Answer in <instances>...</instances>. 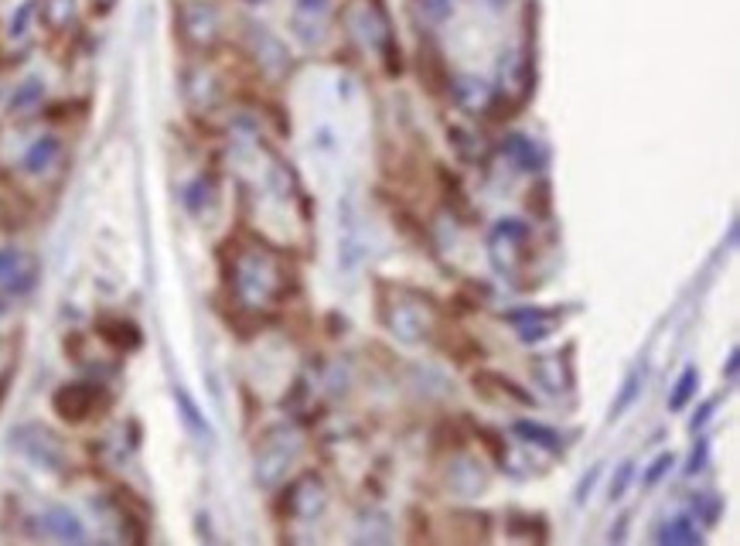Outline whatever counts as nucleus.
I'll list each match as a JSON object with an SVG mask.
<instances>
[{
  "label": "nucleus",
  "instance_id": "obj_10",
  "mask_svg": "<svg viewBox=\"0 0 740 546\" xmlns=\"http://www.w3.org/2000/svg\"><path fill=\"white\" fill-rule=\"evenodd\" d=\"M51 403H55L59 416H66L72 423H83V420L92 416L96 403H99V386H92V383H68V386H62L55 393Z\"/></svg>",
  "mask_w": 740,
  "mask_h": 546
},
{
  "label": "nucleus",
  "instance_id": "obj_19",
  "mask_svg": "<svg viewBox=\"0 0 740 546\" xmlns=\"http://www.w3.org/2000/svg\"><path fill=\"white\" fill-rule=\"evenodd\" d=\"M675 455L673 451H662V455H655V461L645 468V475H642V488H658L662 481L673 475V468H675Z\"/></svg>",
  "mask_w": 740,
  "mask_h": 546
},
{
  "label": "nucleus",
  "instance_id": "obj_25",
  "mask_svg": "<svg viewBox=\"0 0 740 546\" xmlns=\"http://www.w3.org/2000/svg\"><path fill=\"white\" fill-rule=\"evenodd\" d=\"M601 475H604V464H601V461H597V464H590V471L580 481H577V488H573V502H577V505L587 502L590 495H594V485H597V479H601Z\"/></svg>",
  "mask_w": 740,
  "mask_h": 546
},
{
  "label": "nucleus",
  "instance_id": "obj_23",
  "mask_svg": "<svg viewBox=\"0 0 740 546\" xmlns=\"http://www.w3.org/2000/svg\"><path fill=\"white\" fill-rule=\"evenodd\" d=\"M720 512H723V502H720V495H713V492H703V495L693 499V516L703 519L706 526H717Z\"/></svg>",
  "mask_w": 740,
  "mask_h": 546
},
{
  "label": "nucleus",
  "instance_id": "obj_18",
  "mask_svg": "<svg viewBox=\"0 0 740 546\" xmlns=\"http://www.w3.org/2000/svg\"><path fill=\"white\" fill-rule=\"evenodd\" d=\"M38 14L48 28L62 31V28H68V21H75V0H42Z\"/></svg>",
  "mask_w": 740,
  "mask_h": 546
},
{
  "label": "nucleus",
  "instance_id": "obj_31",
  "mask_svg": "<svg viewBox=\"0 0 740 546\" xmlns=\"http://www.w3.org/2000/svg\"><path fill=\"white\" fill-rule=\"evenodd\" d=\"M297 11L307 18H321L327 11V0H297Z\"/></svg>",
  "mask_w": 740,
  "mask_h": 546
},
{
  "label": "nucleus",
  "instance_id": "obj_16",
  "mask_svg": "<svg viewBox=\"0 0 740 546\" xmlns=\"http://www.w3.org/2000/svg\"><path fill=\"white\" fill-rule=\"evenodd\" d=\"M44 526H48V533L59 536V540H83V536H86V533H83V523H79L72 512H66V509H48Z\"/></svg>",
  "mask_w": 740,
  "mask_h": 546
},
{
  "label": "nucleus",
  "instance_id": "obj_20",
  "mask_svg": "<svg viewBox=\"0 0 740 546\" xmlns=\"http://www.w3.org/2000/svg\"><path fill=\"white\" fill-rule=\"evenodd\" d=\"M413 7L427 24H444L454 14V0H413Z\"/></svg>",
  "mask_w": 740,
  "mask_h": 546
},
{
  "label": "nucleus",
  "instance_id": "obj_30",
  "mask_svg": "<svg viewBox=\"0 0 740 546\" xmlns=\"http://www.w3.org/2000/svg\"><path fill=\"white\" fill-rule=\"evenodd\" d=\"M737 369H740V352L730 349V355H727V366H723V383H737Z\"/></svg>",
  "mask_w": 740,
  "mask_h": 546
},
{
  "label": "nucleus",
  "instance_id": "obj_32",
  "mask_svg": "<svg viewBox=\"0 0 740 546\" xmlns=\"http://www.w3.org/2000/svg\"><path fill=\"white\" fill-rule=\"evenodd\" d=\"M628 526H632V516H621V519H618V529L610 526V533H608L610 543H625V536H628Z\"/></svg>",
  "mask_w": 740,
  "mask_h": 546
},
{
  "label": "nucleus",
  "instance_id": "obj_1",
  "mask_svg": "<svg viewBox=\"0 0 740 546\" xmlns=\"http://www.w3.org/2000/svg\"><path fill=\"white\" fill-rule=\"evenodd\" d=\"M379 321L399 342L420 345L437 331V305L410 287H392V297H379Z\"/></svg>",
  "mask_w": 740,
  "mask_h": 546
},
{
  "label": "nucleus",
  "instance_id": "obj_7",
  "mask_svg": "<svg viewBox=\"0 0 740 546\" xmlns=\"http://www.w3.org/2000/svg\"><path fill=\"white\" fill-rule=\"evenodd\" d=\"M505 321L516 328L519 342L525 345H539L543 338H549L560 321H563V311L560 307H519V311H508Z\"/></svg>",
  "mask_w": 740,
  "mask_h": 546
},
{
  "label": "nucleus",
  "instance_id": "obj_15",
  "mask_svg": "<svg viewBox=\"0 0 740 546\" xmlns=\"http://www.w3.org/2000/svg\"><path fill=\"white\" fill-rule=\"evenodd\" d=\"M697 390H699V369L697 366H686V369L675 376L673 393H669V410H673V414L686 410V407L697 400Z\"/></svg>",
  "mask_w": 740,
  "mask_h": 546
},
{
  "label": "nucleus",
  "instance_id": "obj_12",
  "mask_svg": "<svg viewBox=\"0 0 740 546\" xmlns=\"http://www.w3.org/2000/svg\"><path fill=\"white\" fill-rule=\"evenodd\" d=\"M512 434L519 437L523 444H532V447H543L549 455H560L563 451V434L546 427L539 420H512Z\"/></svg>",
  "mask_w": 740,
  "mask_h": 546
},
{
  "label": "nucleus",
  "instance_id": "obj_21",
  "mask_svg": "<svg viewBox=\"0 0 740 546\" xmlns=\"http://www.w3.org/2000/svg\"><path fill=\"white\" fill-rule=\"evenodd\" d=\"M35 14H38V0H24L21 7L11 14V21H7V38L21 42L24 35H28V24L35 21Z\"/></svg>",
  "mask_w": 740,
  "mask_h": 546
},
{
  "label": "nucleus",
  "instance_id": "obj_13",
  "mask_svg": "<svg viewBox=\"0 0 740 546\" xmlns=\"http://www.w3.org/2000/svg\"><path fill=\"white\" fill-rule=\"evenodd\" d=\"M655 540L669 546H699L703 543V533L697 529L693 516H675L669 523H662L655 529Z\"/></svg>",
  "mask_w": 740,
  "mask_h": 546
},
{
  "label": "nucleus",
  "instance_id": "obj_2",
  "mask_svg": "<svg viewBox=\"0 0 740 546\" xmlns=\"http://www.w3.org/2000/svg\"><path fill=\"white\" fill-rule=\"evenodd\" d=\"M175 28L192 55H212L222 44V18L209 0H177Z\"/></svg>",
  "mask_w": 740,
  "mask_h": 546
},
{
  "label": "nucleus",
  "instance_id": "obj_5",
  "mask_svg": "<svg viewBox=\"0 0 740 546\" xmlns=\"http://www.w3.org/2000/svg\"><path fill=\"white\" fill-rule=\"evenodd\" d=\"M246 51L249 59L256 62L260 75H270V79H283L290 72V48L266 28V24L249 21L246 24Z\"/></svg>",
  "mask_w": 740,
  "mask_h": 546
},
{
  "label": "nucleus",
  "instance_id": "obj_29",
  "mask_svg": "<svg viewBox=\"0 0 740 546\" xmlns=\"http://www.w3.org/2000/svg\"><path fill=\"white\" fill-rule=\"evenodd\" d=\"M18 260H21V257H18L14 249H0V281L11 277V273L18 270Z\"/></svg>",
  "mask_w": 740,
  "mask_h": 546
},
{
  "label": "nucleus",
  "instance_id": "obj_11",
  "mask_svg": "<svg viewBox=\"0 0 740 546\" xmlns=\"http://www.w3.org/2000/svg\"><path fill=\"white\" fill-rule=\"evenodd\" d=\"M447 485L451 492H458L464 499H475L488 488V475L481 468V461L475 458H454L451 461V471H447Z\"/></svg>",
  "mask_w": 740,
  "mask_h": 546
},
{
  "label": "nucleus",
  "instance_id": "obj_33",
  "mask_svg": "<svg viewBox=\"0 0 740 546\" xmlns=\"http://www.w3.org/2000/svg\"><path fill=\"white\" fill-rule=\"evenodd\" d=\"M113 4H116V0H92V11H96V14H109Z\"/></svg>",
  "mask_w": 740,
  "mask_h": 546
},
{
  "label": "nucleus",
  "instance_id": "obj_34",
  "mask_svg": "<svg viewBox=\"0 0 740 546\" xmlns=\"http://www.w3.org/2000/svg\"><path fill=\"white\" fill-rule=\"evenodd\" d=\"M246 4H263V0H246Z\"/></svg>",
  "mask_w": 740,
  "mask_h": 546
},
{
  "label": "nucleus",
  "instance_id": "obj_17",
  "mask_svg": "<svg viewBox=\"0 0 740 546\" xmlns=\"http://www.w3.org/2000/svg\"><path fill=\"white\" fill-rule=\"evenodd\" d=\"M55 157H59V140H55V137H38V140L28 147V154H24V168L38 175V171H44Z\"/></svg>",
  "mask_w": 740,
  "mask_h": 546
},
{
  "label": "nucleus",
  "instance_id": "obj_26",
  "mask_svg": "<svg viewBox=\"0 0 740 546\" xmlns=\"http://www.w3.org/2000/svg\"><path fill=\"white\" fill-rule=\"evenodd\" d=\"M177 403H181V414H185V420L192 423V431H198V434L209 437V423H205V416L198 414V407L192 403V396L181 393V390H177Z\"/></svg>",
  "mask_w": 740,
  "mask_h": 546
},
{
  "label": "nucleus",
  "instance_id": "obj_4",
  "mask_svg": "<svg viewBox=\"0 0 740 546\" xmlns=\"http://www.w3.org/2000/svg\"><path fill=\"white\" fill-rule=\"evenodd\" d=\"M447 96L468 116H495L499 107H512L499 89L492 86L488 79H481V75H451L447 79Z\"/></svg>",
  "mask_w": 740,
  "mask_h": 546
},
{
  "label": "nucleus",
  "instance_id": "obj_14",
  "mask_svg": "<svg viewBox=\"0 0 740 546\" xmlns=\"http://www.w3.org/2000/svg\"><path fill=\"white\" fill-rule=\"evenodd\" d=\"M642 386H645V366H634L625 376V383H621V393L614 396V403H610V420H618V416H625L632 410L634 400L642 396Z\"/></svg>",
  "mask_w": 740,
  "mask_h": 546
},
{
  "label": "nucleus",
  "instance_id": "obj_6",
  "mask_svg": "<svg viewBox=\"0 0 740 546\" xmlns=\"http://www.w3.org/2000/svg\"><path fill=\"white\" fill-rule=\"evenodd\" d=\"M529 372H532V379H536V383H539L549 396L573 393V379H577V372H573L570 349L566 352H543V355H536V359L529 362Z\"/></svg>",
  "mask_w": 740,
  "mask_h": 546
},
{
  "label": "nucleus",
  "instance_id": "obj_22",
  "mask_svg": "<svg viewBox=\"0 0 740 546\" xmlns=\"http://www.w3.org/2000/svg\"><path fill=\"white\" fill-rule=\"evenodd\" d=\"M632 479H634V461H621V464H618V471H614V479H610V485H608L610 502H621V499L628 495Z\"/></svg>",
  "mask_w": 740,
  "mask_h": 546
},
{
  "label": "nucleus",
  "instance_id": "obj_24",
  "mask_svg": "<svg viewBox=\"0 0 740 546\" xmlns=\"http://www.w3.org/2000/svg\"><path fill=\"white\" fill-rule=\"evenodd\" d=\"M447 144H454L458 147V157H464V161H471L475 154H478V137L471 131H464V127H447Z\"/></svg>",
  "mask_w": 740,
  "mask_h": 546
},
{
  "label": "nucleus",
  "instance_id": "obj_3",
  "mask_svg": "<svg viewBox=\"0 0 740 546\" xmlns=\"http://www.w3.org/2000/svg\"><path fill=\"white\" fill-rule=\"evenodd\" d=\"M529 242H532L529 222H523V218L516 216L495 222V229L488 236V257H492V263H495V270H499L501 277H516L525 263H529V257H532V246Z\"/></svg>",
  "mask_w": 740,
  "mask_h": 546
},
{
  "label": "nucleus",
  "instance_id": "obj_27",
  "mask_svg": "<svg viewBox=\"0 0 740 546\" xmlns=\"http://www.w3.org/2000/svg\"><path fill=\"white\" fill-rule=\"evenodd\" d=\"M717 407H720V396H713V400H706V403H699L697 407V414L689 416V431L693 434H703V427L713 420V414H717Z\"/></svg>",
  "mask_w": 740,
  "mask_h": 546
},
{
  "label": "nucleus",
  "instance_id": "obj_9",
  "mask_svg": "<svg viewBox=\"0 0 740 546\" xmlns=\"http://www.w3.org/2000/svg\"><path fill=\"white\" fill-rule=\"evenodd\" d=\"M475 393H481L484 400H492V403H508V407H525V410H532L536 407V400H532V393L525 390V386H519L516 379H508V376H501V372H475Z\"/></svg>",
  "mask_w": 740,
  "mask_h": 546
},
{
  "label": "nucleus",
  "instance_id": "obj_28",
  "mask_svg": "<svg viewBox=\"0 0 740 546\" xmlns=\"http://www.w3.org/2000/svg\"><path fill=\"white\" fill-rule=\"evenodd\" d=\"M706 461H710V440H706V437H699L697 444H693V451H689V464H686V475H699V471L706 468Z\"/></svg>",
  "mask_w": 740,
  "mask_h": 546
},
{
  "label": "nucleus",
  "instance_id": "obj_8",
  "mask_svg": "<svg viewBox=\"0 0 740 546\" xmlns=\"http://www.w3.org/2000/svg\"><path fill=\"white\" fill-rule=\"evenodd\" d=\"M501 154L512 168H519L525 175H539L546 164H549V151H546L539 140H532L529 133H505L501 137Z\"/></svg>",
  "mask_w": 740,
  "mask_h": 546
}]
</instances>
